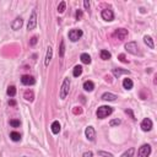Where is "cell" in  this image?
<instances>
[{
    "label": "cell",
    "mask_w": 157,
    "mask_h": 157,
    "mask_svg": "<svg viewBox=\"0 0 157 157\" xmlns=\"http://www.w3.org/2000/svg\"><path fill=\"white\" fill-rule=\"evenodd\" d=\"M112 113H113L112 107H109V106H101V107H98L96 114H97L98 119H104V118H107L108 115H111Z\"/></svg>",
    "instance_id": "cell-1"
},
{
    "label": "cell",
    "mask_w": 157,
    "mask_h": 157,
    "mask_svg": "<svg viewBox=\"0 0 157 157\" xmlns=\"http://www.w3.org/2000/svg\"><path fill=\"white\" fill-rule=\"evenodd\" d=\"M69 91H70V78L69 77H65L64 81H63V85H61V88H60V100H65L66 96L69 95Z\"/></svg>",
    "instance_id": "cell-2"
},
{
    "label": "cell",
    "mask_w": 157,
    "mask_h": 157,
    "mask_svg": "<svg viewBox=\"0 0 157 157\" xmlns=\"http://www.w3.org/2000/svg\"><path fill=\"white\" fill-rule=\"evenodd\" d=\"M82 34H84V32H82V30L80 28H74V30H70L69 31V39L71 42H77L78 39H80L82 37Z\"/></svg>",
    "instance_id": "cell-3"
},
{
    "label": "cell",
    "mask_w": 157,
    "mask_h": 157,
    "mask_svg": "<svg viewBox=\"0 0 157 157\" xmlns=\"http://www.w3.org/2000/svg\"><path fill=\"white\" fill-rule=\"evenodd\" d=\"M36 27H37V13H36V10H33L30 16L28 22H27V30L32 31L36 28Z\"/></svg>",
    "instance_id": "cell-4"
},
{
    "label": "cell",
    "mask_w": 157,
    "mask_h": 157,
    "mask_svg": "<svg viewBox=\"0 0 157 157\" xmlns=\"http://www.w3.org/2000/svg\"><path fill=\"white\" fill-rule=\"evenodd\" d=\"M150 155H151V146L148 144L142 145L137 151V157H148Z\"/></svg>",
    "instance_id": "cell-5"
},
{
    "label": "cell",
    "mask_w": 157,
    "mask_h": 157,
    "mask_svg": "<svg viewBox=\"0 0 157 157\" xmlns=\"http://www.w3.org/2000/svg\"><path fill=\"white\" fill-rule=\"evenodd\" d=\"M125 49H127L129 53L134 54V55H137V54H140L139 46H137L136 42H129V43H127V44H125Z\"/></svg>",
    "instance_id": "cell-6"
},
{
    "label": "cell",
    "mask_w": 157,
    "mask_h": 157,
    "mask_svg": "<svg viewBox=\"0 0 157 157\" xmlns=\"http://www.w3.org/2000/svg\"><path fill=\"white\" fill-rule=\"evenodd\" d=\"M101 16H102V18H103L104 21L111 22V21L114 20V13H113V10H111V9H104V10H102Z\"/></svg>",
    "instance_id": "cell-7"
},
{
    "label": "cell",
    "mask_w": 157,
    "mask_h": 157,
    "mask_svg": "<svg viewBox=\"0 0 157 157\" xmlns=\"http://www.w3.org/2000/svg\"><path fill=\"white\" fill-rule=\"evenodd\" d=\"M113 36H114L115 38H118L119 41H123V39H125V38L128 37V30L118 28V30H115V32L113 33Z\"/></svg>",
    "instance_id": "cell-8"
},
{
    "label": "cell",
    "mask_w": 157,
    "mask_h": 157,
    "mask_svg": "<svg viewBox=\"0 0 157 157\" xmlns=\"http://www.w3.org/2000/svg\"><path fill=\"white\" fill-rule=\"evenodd\" d=\"M21 84L25 86H32L36 84V80L31 75H23V76H21Z\"/></svg>",
    "instance_id": "cell-9"
},
{
    "label": "cell",
    "mask_w": 157,
    "mask_h": 157,
    "mask_svg": "<svg viewBox=\"0 0 157 157\" xmlns=\"http://www.w3.org/2000/svg\"><path fill=\"white\" fill-rule=\"evenodd\" d=\"M152 120L150 118H145V119L141 121V129H142V131H150L152 129Z\"/></svg>",
    "instance_id": "cell-10"
},
{
    "label": "cell",
    "mask_w": 157,
    "mask_h": 157,
    "mask_svg": "<svg viewBox=\"0 0 157 157\" xmlns=\"http://www.w3.org/2000/svg\"><path fill=\"white\" fill-rule=\"evenodd\" d=\"M85 135H86V137H87V140H90V141H95L96 140V131H95V129H93V127H87V128H86Z\"/></svg>",
    "instance_id": "cell-11"
},
{
    "label": "cell",
    "mask_w": 157,
    "mask_h": 157,
    "mask_svg": "<svg viewBox=\"0 0 157 157\" xmlns=\"http://www.w3.org/2000/svg\"><path fill=\"white\" fill-rule=\"evenodd\" d=\"M22 25H23V20L21 17H16V18L14 20V22L11 23V27H13L14 31H17V30L21 28Z\"/></svg>",
    "instance_id": "cell-12"
},
{
    "label": "cell",
    "mask_w": 157,
    "mask_h": 157,
    "mask_svg": "<svg viewBox=\"0 0 157 157\" xmlns=\"http://www.w3.org/2000/svg\"><path fill=\"white\" fill-rule=\"evenodd\" d=\"M52 57H53V49L52 47H48L47 48V54H46V59H44V65L48 66L50 60H52Z\"/></svg>",
    "instance_id": "cell-13"
},
{
    "label": "cell",
    "mask_w": 157,
    "mask_h": 157,
    "mask_svg": "<svg viewBox=\"0 0 157 157\" xmlns=\"http://www.w3.org/2000/svg\"><path fill=\"white\" fill-rule=\"evenodd\" d=\"M50 130H52V133L54 135H57L60 133V123H59L58 120H54L52 125H50Z\"/></svg>",
    "instance_id": "cell-14"
},
{
    "label": "cell",
    "mask_w": 157,
    "mask_h": 157,
    "mask_svg": "<svg viewBox=\"0 0 157 157\" xmlns=\"http://www.w3.org/2000/svg\"><path fill=\"white\" fill-rule=\"evenodd\" d=\"M102 100L103 101H115L117 100V96L114 95V93H111V92H106V93H103V95H102Z\"/></svg>",
    "instance_id": "cell-15"
},
{
    "label": "cell",
    "mask_w": 157,
    "mask_h": 157,
    "mask_svg": "<svg viewBox=\"0 0 157 157\" xmlns=\"http://www.w3.org/2000/svg\"><path fill=\"white\" fill-rule=\"evenodd\" d=\"M144 42L150 49H154L155 48V44H154V39H152L151 36H145L144 37Z\"/></svg>",
    "instance_id": "cell-16"
},
{
    "label": "cell",
    "mask_w": 157,
    "mask_h": 157,
    "mask_svg": "<svg viewBox=\"0 0 157 157\" xmlns=\"http://www.w3.org/2000/svg\"><path fill=\"white\" fill-rule=\"evenodd\" d=\"M93 88H95V84H93L92 81H85L84 82V90L87 92H91L93 91Z\"/></svg>",
    "instance_id": "cell-17"
},
{
    "label": "cell",
    "mask_w": 157,
    "mask_h": 157,
    "mask_svg": "<svg viewBox=\"0 0 157 157\" xmlns=\"http://www.w3.org/2000/svg\"><path fill=\"white\" fill-rule=\"evenodd\" d=\"M113 75L115 77H119L120 75H124V74H129V70H125V69H113Z\"/></svg>",
    "instance_id": "cell-18"
},
{
    "label": "cell",
    "mask_w": 157,
    "mask_h": 157,
    "mask_svg": "<svg viewBox=\"0 0 157 157\" xmlns=\"http://www.w3.org/2000/svg\"><path fill=\"white\" fill-rule=\"evenodd\" d=\"M133 86H134V84H133V81H131V78H124L123 80V87L125 90H131L133 88Z\"/></svg>",
    "instance_id": "cell-19"
},
{
    "label": "cell",
    "mask_w": 157,
    "mask_h": 157,
    "mask_svg": "<svg viewBox=\"0 0 157 157\" xmlns=\"http://www.w3.org/2000/svg\"><path fill=\"white\" fill-rule=\"evenodd\" d=\"M80 59H81V61L84 63V64H87V65L91 64V57H90L87 53H82Z\"/></svg>",
    "instance_id": "cell-20"
},
{
    "label": "cell",
    "mask_w": 157,
    "mask_h": 157,
    "mask_svg": "<svg viewBox=\"0 0 157 157\" xmlns=\"http://www.w3.org/2000/svg\"><path fill=\"white\" fill-rule=\"evenodd\" d=\"M10 139L13 141H15V142H17V141L21 140V134L17 133V131H11L10 133Z\"/></svg>",
    "instance_id": "cell-21"
},
{
    "label": "cell",
    "mask_w": 157,
    "mask_h": 157,
    "mask_svg": "<svg viewBox=\"0 0 157 157\" xmlns=\"http://www.w3.org/2000/svg\"><path fill=\"white\" fill-rule=\"evenodd\" d=\"M82 74V66L81 65H76L73 70V76L74 77H78Z\"/></svg>",
    "instance_id": "cell-22"
},
{
    "label": "cell",
    "mask_w": 157,
    "mask_h": 157,
    "mask_svg": "<svg viewBox=\"0 0 157 157\" xmlns=\"http://www.w3.org/2000/svg\"><path fill=\"white\" fill-rule=\"evenodd\" d=\"M111 57H112V54L109 53L108 50H106V49L101 50V59H102V60H109Z\"/></svg>",
    "instance_id": "cell-23"
},
{
    "label": "cell",
    "mask_w": 157,
    "mask_h": 157,
    "mask_svg": "<svg viewBox=\"0 0 157 157\" xmlns=\"http://www.w3.org/2000/svg\"><path fill=\"white\" fill-rule=\"evenodd\" d=\"M6 93H7V96H10V97H15L16 96V87H15V86H9L6 90Z\"/></svg>",
    "instance_id": "cell-24"
},
{
    "label": "cell",
    "mask_w": 157,
    "mask_h": 157,
    "mask_svg": "<svg viewBox=\"0 0 157 157\" xmlns=\"http://www.w3.org/2000/svg\"><path fill=\"white\" fill-rule=\"evenodd\" d=\"M134 154H135V148L134 147H130L129 150H127L123 155H121V157H133V156H134Z\"/></svg>",
    "instance_id": "cell-25"
},
{
    "label": "cell",
    "mask_w": 157,
    "mask_h": 157,
    "mask_svg": "<svg viewBox=\"0 0 157 157\" xmlns=\"http://www.w3.org/2000/svg\"><path fill=\"white\" fill-rule=\"evenodd\" d=\"M64 54H65V42L61 41L60 42V47H59V57L63 58V57H64Z\"/></svg>",
    "instance_id": "cell-26"
},
{
    "label": "cell",
    "mask_w": 157,
    "mask_h": 157,
    "mask_svg": "<svg viewBox=\"0 0 157 157\" xmlns=\"http://www.w3.org/2000/svg\"><path fill=\"white\" fill-rule=\"evenodd\" d=\"M25 100L32 102L33 101V92L32 91H26L25 92Z\"/></svg>",
    "instance_id": "cell-27"
},
{
    "label": "cell",
    "mask_w": 157,
    "mask_h": 157,
    "mask_svg": "<svg viewBox=\"0 0 157 157\" xmlns=\"http://www.w3.org/2000/svg\"><path fill=\"white\" fill-rule=\"evenodd\" d=\"M20 124H21V121H20L18 119H11L10 120V125H11V127H14V128L20 127Z\"/></svg>",
    "instance_id": "cell-28"
},
{
    "label": "cell",
    "mask_w": 157,
    "mask_h": 157,
    "mask_svg": "<svg viewBox=\"0 0 157 157\" xmlns=\"http://www.w3.org/2000/svg\"><path fill=\"white\" fill-rule=\"evenodd\" d=\"M82 15H84V13H82V10H76V13H75V18L77 20V21H80V20L82 18Z\"/></svg>",
    "instance_id": "cell-29"
},
{
    "label": "cell",
    "mask_w": 157,
    "mask_h": 157,
    "mask_svg": "<svg viewBox=\"0 0 157 157\" xmlns=\"http://www.w3.org/2000/svg\"><path fill=\"white\" fill-rule=\"evenodd\" d=\"M120 123H121L120 119H113V120L109 121V125H111V127H118Z\"/></svg>",
    "instance_id": "cell-30"
},
{
    "label": "cell",
    "mask_w": 157,
    "mask_h": 157,
    "mask_svg": "<svg viewBox=\"0 0 157 157\" xmlns=\"http://www.w3.org/2000/svg\"><path fill=\"white\" fill-rule=\"evenodd\" d=\"M65 5H66V4H65V1H61L60 4H59V6H58V11H59V13H64V10H65Z\"/></svg>",
    "instance_id": "cell-31"
},
{
    "label": "cell",
    "mask_w": 157,
    "mask_h": 157,
    "mask_svg": "<svg viewBox=\"0 0 157 157\" xmlns=\"http://www.w3.org/2000/svg\"><path fill=\"white\" fill-rule=\"evenodd\" d=\"M98 155L102 156V157H114L112 154H109V152H106V151H98Z\"/></svg>",
    "instance_id": "cell-32"
},
{
    "label": "cell",
    "mask_w": 157,
    "mask_h": 157,
    "mask_svg": "<svg viewBox=\"0 0 157 157\" xmlns=\"http://www.w3.org/2000/svg\"><path fill=\"white\" fill-rule=\"evenodd\" d=\"M37 42H38V38L36 37V36H33L32 38H31V41H30V46H36L37 44Z\"/></svg>",
    "instance_id": "cell-33"
},
{
    "label": "cell",
    "mask_w": 157,
    "mask_h": 157,
    "mask_svg": "<svg viewBox=\"0 0 157 157\" xmlns=\"http://www.w3.org/2000/svg\"><path fill=\"white\" fill-rule=\"evenodd\" d=\"M84 6H85V10H90V1L88 0H84Z\"/></svg>",
    "instance_id": "cell-34"
},
{
    "label": "cell",
    "mask_w": 157,
    "mask_h": 157,
    "mask_svg": "<svg viewBox=\"0 0 157 157\" xmlns=\"http://www.w3.org/2000/svg\"><path fill=\"white\" fill-rule=\"evenodd\" d=\"M93 156V154L91 151H86V152H84V155H82V157H92Z\"/></svg>",
    "instance_id": "cell-35"
},
{
    "label": "cell",
    "mask_w": 157,
    "mask_h": 157,
    "mask_svg": "<svg viewBox=\"0 0 157 157\" xmlns=\"http://www.w3.org/2000/svg\"><path fill=\"white\" fill-rule=\"evenodd\" d=\"M125 113H127V114H129V115H130L131 118H133V119H136V118L134 117V114H133V111H130V109H127V111H125Z\"/></svg>",
    "instance_id": "cell-36"
},
{
    "label": "cell",
    "mask_w": 157,
    "mask_h": 157,
    "mask_svg": "<svg viewBox=\"0 0 157 157\" xmlns=\"http://www.w3.org/2000/svg\"><path fill=\"white\" fill-rule=\"evenodd\" d=\"M119 60L123 61V63H128V60H127V59H125V57H124V54H120V55H119Z\"/></svg>",
    "instance_id": "cell-37"
},
{
    "label": "cell",
    "mask_w": 157,
    "mask_h": 157,
    "mask_svg": "<svg viewBox=\"0 0 157 157\" xmlns=\"http://www.w3.org/2000/svg\"><path fill=\"white\" fill-rule=\"evenodd\" d=\"M9 106H11V107H15V106H16V101H15V100H10L9 101Z\"/></svg>",
    "instance_id": "cell-38"
}]
</instances>
